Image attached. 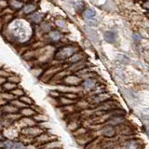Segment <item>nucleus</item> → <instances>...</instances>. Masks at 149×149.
I'll list each match as a JSON object with an SVG mask.
<instances>
[{"label": "nucleus", "instance_id": "obj_15", "mask_svg": "<svg viewBox=\"0 0 149 149\" xmlns=\"http://www.w3.org/2000/svg\"><path fill=\"white\" fill-rule=\"evenodd\" d=\"M81 61H84V53L81 51H78V52L74 53L69 60H67V63H69L70 64H74L81 62Z\"/></svg>", "mask_w": 149, "mask_h": 149}, {"label": "nucleus", "instance_id": "obj_6", "mask_svg": "<svg viewBox=\"0 0 149 149\" xmlns=\"http://www.w3.org/2000/svg\"><path fill=\"white\" fill-rule=\"evenodd\" d=\"M60 70V67L58 66H54V67H51V68H49L47 71L44 72V74H42V77L41 79L43 81H49L50 79H52L56 74H58V71Z\"/></svg>", "mask_w": 149, "mask_h": 149}, {"label": "nucleus", "instance_id": "obj_17", "mask_svg": "<svg viewBox=\"0 0 149 149\" xmlns=\"http://www.w3.org/2000/svg\"><path fill=\"white\" fill-rule=\"evenodd\" d=\"M86 62L85 61H81V62L71 64V66L69 67L70 72H80L82 69H85Z\"/></svg>", "mask_w": 149, "mask_h": 149}, {"label": "nucleus", "instance_id": "obj_5", "mask_svg": "<svg viewBox=\"0 0 149 149\" xmlns=\"http://www.w3.org/2000/svg\"><path fill=\"white\" fill-rule=\"evenodd\" d=\"M97 80L94 77H91V78H87V79H84L81 83V88H83L85 91H90L94 90V88L97 87Z\"/></svg>", "mask_w": 149, "mask_h": 149}, {"label": "nucleus", "instance_id": "obj_14", "mask_svg": "<svg viewBox=\"0 0 149 149\" xmlns=\"http://www.w3.org/2000/svg\"><path fill=\"white\" fill-rule=\"evenodd\" d=\"M20 114L22 116H24V118H34L36 112L32 106H27L25 108L20 110Z\"/></svg>", "mask_w": 149, "mask_h": 149}, {"label": "nucleus", "instance_id": "obj_9", "mask_svg": "<svg viewBox=\"0 0 149 149\" xmlns=\"http://www.w3.org/2000/svg\"><path fill=\"white\" fill-rule=\"evenodd\" d=\"M1 111H2V114H4V115H13V114L20 113V110L16 108V107L12 104H10V102L3 105L1 107Z\"/></svg>", "mask_w": 149, "mask_h": 149}, {"label": "nucleus", "instance_id": "obj_25", "mask_svg": "<svg viewBox=\"0 0 149 149\" xmlns=\"http://www.w3.org/2000/svg\"><path fill=\"white\" fill-rule=\"evenodd\" d=\"M28 20L35 22V23H39L42 21V15L40 13L34 12V13L30 14V16L28 17Z\"/></svg>", "mask_w": 149, "mask_h": 149}, {"label": "nucleus", "instance_id": "obj_22", "mask_svg": "<svg viewBox=\"0 0 149 149\" xmlns=\"http://www.w3.org/2000/svg\"><path fill=\"white\" fill-rule=\"evenodd\" d=\"M33 118H34L36 123H45L49 121V116L43 113H36Z\"/></svg>", "mask_w": 149, "mask_h": 149}, {"label": "nucleus", "instance_id": "obj_29", "mask_svg": "<svg viewBox=\"0 0 149 149\" xmlns=\"http://www.w3.org/2000/svg\"><path fill=\"white\" fill-rule=\"evenodd\" d=\"M40 29L42 30V32L45 33V34H49V33L52 31V29H51V25L48 22H42L40 24Z\"/></svg>", "mask_w": 149, "mask_h": 149}, {"label": "nucleus", "instance_id": "obj_32", "mask_svg": "<svg viewBox=\"0 0 149 149\" xmlns=\"http://www.w3.org/2000/svg\"><path fill=\"white\" fill-rule=\"evenodd\" d=\"M63 95L65 96L66 98H68V99H70V100L74 101V102H77V100L78 99V95L74 92H66V93H63Z\"/></svg>", "mask_w": 149, "mask_h": 149}, {"label": "nucleus", "instance_id": "obj_7", "mask_svg": "<svg viewBox=\"0 0 149 149\" xmlns=\"http://www.w3.org/2000/svg\"><path fill=\"white\" fill-rule=\"evenodd\" d=\"M17 122L22 130L32 127V126H35L36 124V122L33 118H24V116H22V118L19 119V121H17Z\"/></svg>", "mask_w": 149, "mask_h": 149}, {"label": "nucleus", "instance_id": "obj_2", "mask_svg": "<svg viewBox=\"0 0 149 149\" xmlns=\"http://www.w3.org/2000/svg\"><path fill=\"white\" fill-rule=\"evenodd\" d=\"M43 132H44V130H42L39 126H36V125L22 130V134L26 135V136H29V137L35 139V140L36 137H38L39 135L42 134Z\"/></svg>", "mask_w": 149, "mask_h": 149}, {"label": "nucleus", "instance_id": "obj_10", "mask_svg": "<svg viewBox=\"0 0 149 149\" xmlns=\"http://www.w3.org/2000/svg\"><path fill=\"white\" fill-rule=\"evenodd\" d=\"M123 149H141V143L136 139H130L123 143Z\"/></svg>", "mask_w": 149, "mask_h": 149}, {"label": "nucleus", "instance_id": "obj_21", "mask_svg": "<svg viewBox=\"0 0 149 149\" xmlns=\"http://www.w3.org/2000/svg\"><path fill=\"white\" fill-rule=\"evenodd\" d=\"M16 88H18V85L15 83H12V82H9L7 81L4 85L1 86V90L2 91H7V92H11L12 91L15 90Z\"/></svg>", "mask_w": 149, "mask_h": 149}, {"label": "nucleus", "instance_id": "obj_11", "mask_svg": "<svg viewBox=\"0 0 149 149\" xmlns=\"http://www.w3.org/2000/svg\"><path fill=\"white\" fill-rule=\"evenodd\" d=\"M116 133V130L115 128V126H112V125L106 124V126H104L102 130V134L107 138L114 137Z\"/></svg>", "mask_w": 149, "mask_h": 149}, {"label": "nucleus", "instance_id": "obj_20", "mask_svg": "<svg viewBox=\"0 0 149 149\" xmlns=\"http://www.w3.org/2000/svg\"><path fill=\"white\" fill-rule=\"evenodd\" d=\"M82 15H83V18L85 19V20H87V21H92L93 19L95 18L96 13L91 8H86L85 10L83 11Z\"/></svg>", "mask_w": 149, "mask_h": 149}, {"label": "nucleus", "instance_id": "obj_19", "mask_svg": "<svg viewBox=\"0 0 149 149\" xmlns=\"http://www.w3.org/2000/svg\"><path fill=\"white\" fill-rule=\"evenodd\" d=\"M8 4L14 10H20L23 8V3L20 0H8Z\"/></svg>", "mask_w": 149, "mask_h": 149}, {"label": "nucleus", "instance_id": "obj_8", "mask_svg": "<svg viewBox=\"0 0 149 149\" xmlns=\"http://www.w3.org/2000/svg\"><path fill=\"white\" fill-rule=\"evenodd\" d=\"M111 96L108 93H99V94H96L91 98L92 102L94 104H102V102H107V101L110 100Z\"/></svg>", "mask_w": 149, "mask_h": 149}, {"label": "nucleus", "instance_id": "obj_26", "mask_svg": "<svg viewBox=\"0 0 149 149\" xmlns=\"http://www.w3.org/2000/svg\"><path fill=\"white\" fill-rule=\"evenodd\" d=\"M35 10H36V6L33 4H28L22 8V12L24 14H32L35 12Z\"/></svg>", "mask_w": 149, "mask_h": 149}, {"label": "nucleus", "instance_id": "obj_36", "mask_svg": "<svg viewBox=\"0 0 149 149\" xmlns=\"http://www.w3.org/2000/svg\"><path fill=\"white\" fill-rule=\"evenodd\" d=\"M56 23H57V25L59 27H61V28H64L65 26H66V22H65L64 21H62V20L57 21V22H56Z\"/></svg>", "mask_w": 149, "mask_h": 149}, {"label": "nucleus", "instance_id": "obj_18", "mask_svg": "<svg viewBox=\"0 0 149 149\" xmlns=\"http://www.w3.org/2000/svg\"><path fill=\"white\" fill-rule=\"evenodd\" d=\"M104 37L107 42H109V43H115L118 36H116V32L111 30V31H106L104 34Z\"/></svg>", "mask_w": 149, "mask_h": 149}, {"label": "nucleus", "instance_id": "obj_37", "mask_svg": "<svg viewBox=\"0 0 149 149\" xmlns=\"http://www.w3.org/2000/svg\"><path fill=\"white\" fill-rule=\"evenodd\" d=\"M143 8L146 9H149V0H146V1L143 4Z\"/></svg>", "mask_w": 149, "mask_h": 149}, {"label": "nucleus", "instance_id": "obj_16", "mask_svg": "<svg viewBox=\"0 0 149 149\" xmlns=\"http://www.w3.org/2000/svg\"><path fill=\"white\" fill-rule=\"evenodd\" d=\"M61 147H62V143L56 139L48 143H46L45 146H41V149H60Z\"/></svg>", "mask_w": 149, "mask_h": 149}, {"label": "nucleus", "instance_id": "obj_1", "mask_svg": "<svg viewBox=\"0 0 149 149\" xmlns=\"http://www.w3.org/2000/svg\"><path fill=\"white\" fill-rule=\"evenodd\" d=\"M78 51H79V49L77 46H74V45L64 46L56 51L54 58L58 61H67L71 58L74 53L78 52Z\"/></svg>", "mask_w": 149, "mask_h": 149}, {"label": "nucleus", "instance_id": "obj_13", "mask_svg": "<svg viewBox=\"0 0 149 149\" xmlns=\"http://www.w3.org/2000/svg\"><path fill=\"white\" fill-rule=\"evenodd\" d=\"M17 98L14 96L11 92H7V91H2L1 92V102H2V106L8 104V102H11Z\"/></svg>", "mask_w": 149, "mask_h": 149}, {"label": "nucleus", "instance_id": "obj_35", "mask_svg": "<svg viewBox=\"0 0 149 149\" xmlns=\"http://www.w3.org/2000/svg\"><path fill=\"white\" fill-rule=\"evenodd\" d=\"M133 39H134V41L139 42V41L142 40V36H140L139 34H137V33H134V34H133Z\"/></svg>", "mask_w": 149, "mask_h": 149}, {"label": "nucleus", "instance_id": "obj_33", "mask_svg": "<svg viewBox=\"0 0 149 149\" xmlns=\"http://www.w3.org/2000/svg\"><path fill=\"white\" fill-rule=\"evenodd\" d=\"M26 146L21 141H14L12 149H25Z\"/></svg>", "mask_w": 149, "mask_h": 149}, {"label": "nucleus", "instance_id": "obj_28", "mask_svg": "<svg viewBox=\"0 0 149 149\" xmlns=\"http://www.w3.org/2000/svg\"><path fill=\"white\" fill-rule=\"evenodd\" d=\"M23 104H26L27 106H32L33 104H34V101H33L32 99H31V97H29L28 95H23V96H22L21 98H19Z\"/></svg>", "mask_w": 149, "mask_h": 149}, {"label": "nucleus", "instance_id": "obj_4", "mask_svg": "<svg viewBox=\"0 0 149 149\" xmlns=\"http://www.w3.org/2000/svg\"><path fill=\"white\" fill-rule=\"evenodd\" d=\"M57 138L54 137L53 135L51 134H49L48 132H44L42 134H40L38 137H36V140H35V143L37 144V146H45L46 143H48L51 141H53V140H56Z\"/></svg>", "mask_w": 149, "mask_h": 149}, {"label": "nucleus", "instance_id": "obj_12", "mask_svg": "<svg viewBox=\"0 0 149 149\" xmlns=\"http://www.w3.org/2000/svg\"><path fill=\"white\" fill-rule=\"evenodd\" d=\"M63 38V34L58 30H52L48 34V39L52 43H57Z\"/></svg>", "mask_w": 149, "mask_h": 149}, {"label": "nucleus", "instance_id": "obj_23", "mask_svg": "<svg viewBox=\"0 0 149 149\" xmlns=\"http://www.w3.org/2000/svg\"><path fill=\"white\" fill-rule=\"evenodd\" d=\"M13 143H14V140L11 139H3L0 143V146L2 149H12L13 147Z\"/></svg>", "mask_w": 149, "mask_h": 149}, {"label": "nucleus", "instance_id": "obj_31", "mask_svg": "<svg viewBox=\"0 0 149 149\" xmlns=\"http://www.w3.org/2000/svg\"><path fill=\"white\" fill-rule=\"evenodd\" d=\"M8 81L15 83V84H17V85H18V84L20 83V81H21V78H20V77H19V76H17V74H11L10 76L8 77Z\"/></svg>", "mask_w": 149, "mask_h": 149}, {"label": "nucleus", "instance_id": "obj_27", "mask_svg": "<svg viewBox=\"0 0 149 149\" xmlns=\"http://www.w3.org/2000/svg\"><path fill=\"white\" fill-rule=\"evenodd\" d=\"M10 104H12L14 106L16 107V108H18L19 110H22V109H23V108H25V107H27V105L26 104H24L23 102L19 99V98H17V99H15L14 101H12Z\"/></svg>", "mask_w": 149, "mask_h": 149}, {"label": "nucleus", "instance_id": "obj_24", "mask_svg": "<svg viewBox=\"0 0 149 149\" xmlns=\"http://www.w3.org/2000/svg\"><path fill=\"white\" fill-rule=\"evenodd\" d=\"M58 101H59V104H61V105H63V106H69V105H73L74 102V101H72V100H70V99H68V98H66L65 96H61L59 99H58Z\"/></svg>", "mask_w": 149, "mask_h": 149}, {"label": "nucleus", "instance_id": "obj_3", "mask_svg": "<svg viewBox=\"0 0 149 149\" xmlns=\"http://www.w3.org/2000/svg\"><path fill=\"white\" fill-rule=\"evenodd\" d=\"M82 78L79 76H76V74H68L67 77H65L63 80V85L68 86V87H77L78 85H81L82 83Z\"/></svg>", "mask_w": 149, "mask_h": 149}, {"label": "nucleus", "instance_id": "obj_34", "mask_svg": "<svg viewBox=\"0 0 149 149\" xmlns=\"http://www.w3.org/2000/svg\"><path fill=\"white\" fill-rule=\"evenodd\" d=\"M86 30H87L88 35L91 36V39H93V40H96V38L98 39V35L96 34L94 30H92L91 28H88V27L86 28Z\"/></svg>", "mask_w": 149, "mask_h": 149}, {"label": "nucleus", "instance_id": "obj_38", "mask_svg": "<svg viewBox=\"0 0 149 149\" xmlns=\"http://www.w3.org/2000/svg\"><path fill=\"white\" fill-rule=\"evenodd\" d=\"M20 1H22V2L23 3V2H27V1H29V0H20Z\"/></svg>", "mask_w": 149, "mask_h": 149}, {"label": "nucleus", "instance_id": "obj_39", "mask_svg": "<svg viewBox=\"0 0 149 149\" xmlns=\"http://www.w3.org/2000/svg\"><path fill=\"white\" fill-rule=\"evenodd\" d=\"M147 132H148V134H149V125H148V127H147Z\"/></svg>", "mask_w": 149, "mask_h": 149}, {"label": "nucleus", "instance_id": "obj_30", "mask_svg": "<svg viewBox=\"0 0 149 149\" xmlns=\"http://www.w3.org/2000/svg\"><path fill=\"white\" fill-rule=\"evenodd\" d=\"M11 93L12 94L15 96L16 98H21L22 96H23V95H25V93H24V91H23V90L22 88H16L15 90L14 91H11Z\"/></svg>", "mask_w": 149, "mask_h": 149}]
</instances>
